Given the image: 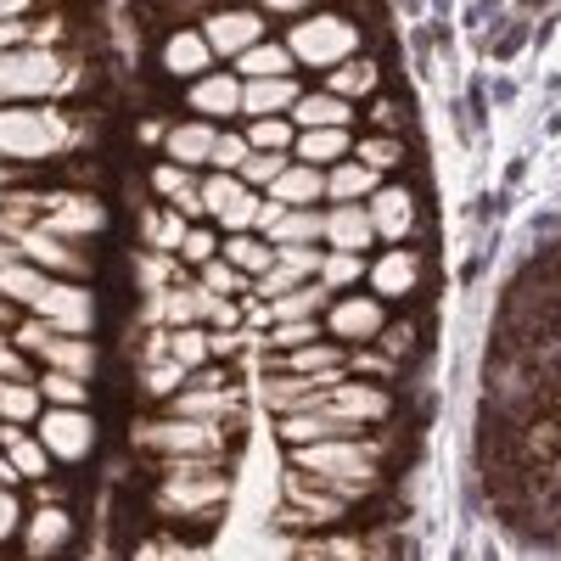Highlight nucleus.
I'll return each instance as SVG.
<instances>
[{"label":"nucleus","instance_id":"obj_59","mask_svg":"<svg viewBox=\"0 0 561 561\" xmlns=\"http://www.w3.org/2000/svg\"><path fill=\"white\" fill-rule=\"evenodd\" d=\"M208 354H237V332H214L208 337Z\"/></svg>","mask_w":561,"mask_h":561},{"label":"nucleus","instance_id":"obj_15","mask_svg":"<svg viewBox=\"0 0 561 561\" xmlns=\"http://www.w3.org/2000/svg\"><path fill=\"white\" fill-rule=\"evenodd\" d=\"M214 298H219V293H208L203 280H197V287H163V293L147 304V314H152V320H169V325H197V320H208Z\"/></svg>","mask_w":561,"mask_h":561},{"label":"nucleus","instance_id":"obj_56","mask_svg":"<svg viewBox=\"0 0 561 561\" xmlns=\"http://www.w3.org/2000/svg\"><path fill=\"white\" fill-rule=\"evenodd\" d=\"M18 39H28V28H23L18 18H0V57L18 51Z\"/></svg>","mask_w":561,"mask_h":561},{"label":"nucleus","instance_id":"obj_60","mask_svg":"<svg viewBox=\"0 0 561 561\" xmlns=\"http://www.w3.org/2000/svg\"><path fill=\"white\" fill-rule=\"evenodd\" d=\"M270 12H298V7H309V0H264Z\"/></svg>","mask_w":561,"mask_h":561},{"label":"nucleus","instance_id":"obj_20","mask_svg":"<svg viewBox=\"0 0 561 561\" xmlns=\"http://www.w3.org/2000/svg\"><path fill=\"white\" fill-rule=\"evenodd\" d=\"M325 242H332V248H354V253H365L370 242H377L370 208H365V203H337L332 214H325Z\"/></svg>","mask_w":561,"mask_h":561},{"label":"nucleus","instance_id":"obj_48","mask_svg":"<svg viewBox=\"0 0 561 561\" xmlns=\"http://www.w3.org/2000/svg\"><path fill=\"white\" fill-rule=\"evenodd\" d=\"M248 152H253V140L248 135H214V169H242L248 163Z\"/></svg>","mask_w":561,"mask_h":561},{"label":"nucleus","instance_id":"obj_35","mask_svg":"<svg viewBox=\"0 0 561 561\" xmlns=\"http://www.w3.org/2000/svg\"><path fill=\"white\" fill-rule=\"evenodd\" d=\"M230 264H237L242 275H264L270 264H275V248L270 242H259V237H248V230H230V242L219 248Z\"/></svg>","mask_w":561,"mask_h":561},{"label":"nucleus","instance_id":"obj_4","mask_svg":"<svg viewBox=\"0 0 561 561\" xmlns=\"http://www.w3.org/2000/svg\"><path fill=\"white\" fill-rule=\"evenodd\" d=\"M135 444L152 449V455H169V460H219L225 433H219V421L169 415V421H140V427H135Z\"/></svg>","mask_w":561,"mask_h":561},{"label":"nucleus","instance_id":"obj_37","mask_svg":"<svg viewBox=\"0 0 561 561\" xmlns=\"http://www.w3.org/2000/svg\"><path fill=\"white\" fill-rule=\"evenodd\" d=\"M287 370H304V377H337V370H343V348H325L314 337L304 348H287Z\"/></svg>","mask_w":561,"mask_h":561},{"label":"nucleus","instance_id":"obj_53","mask_svg":"<svg viewBox=\"0 0 561 561\" xmlns=\"http://www.w3.org/2000/svg\"><path fill=\"white\" fill-rule=\"evenodd\" d=\"M253 219H259V197H253V192H242L237 203H230V208L219 214V225H225V230H253Z\"/></svg>","mask_w":561,"mask_h":561},{"label":"nucleus","instance_id":"obj_3","mask_svg":"<svg viewBox=\"0 0 561 561\" xmlns=\"http://www.w3.org/2000/svg\"><path fill=\"white\" fill-rule=\"evenodd\" d=\"M68 147V118L57 113H39V107H0V158H18V163H39V158H57Z\"/></svg>","mask_w":561,"mask_h":561},{"label":"nucleus","instance_id":"obj_17","mask_svg":"<svg viewBox=\"0 0 561 561\" xmlns=\"http://www.w3.org/2000/svg\"><path fill=\"white\" fill-rule=\"evenodd\" d=\"M18 248H23V259H34L39 270H57V275H84V270H90V259L73 253L57 230H23Z\"/></svg>","mask_w":561,"mask_h":561},{"label":"nucleus","instance_id":"obj_23","mask_svg":"<svg viewBox=\"0 0 561 561\" xmlns=\"http://www.w3.org/2000/svg\"><path fill=\"white\" fill-rule=\"evenodd\" d=\"M174 415H197V421H230V415H242V404H237V393H225L219 382H197V393L185 388V393H174Z\"/></svg>","mask_w":561,"mask_h":561},{"label":"nucleus","instance_id":"obj_29","mask_svg":"<svg viewBox=\"0 0 561 561\" xmlns=\"http://www.w3.org/2000/svg\"><path fill=\"white\" fill-rule=\"evenodd\" d=\"M377 192V169H365V163H332L325 169V197L332 203H359Z\"/></svg>","mask_w":561,"mask_h":561},{"label":"nucleus","instance_id":"obj_9","mask_svg":"<svg viewBox=\"0 0 561 561\" xmlns=\"http://www.w3.org/2000/svg\"><path fill=\"white\" fill-rule=\"evenodd\" d=\"M39 438L57 460H84L90 444H96V427H90V415L79 404H51L39 415Z\"/></svg>","mask_w":561,"mask_h":561},{"label":"nucleus","instance_id":"obj_54","mask_svg":"<svg viewBox=\"0 0 561 561\" xmlns=\"http://www.w3.org/2000/svg\"><path fill=\"white\" fill-rule=\"evenodd\" d=\"M208 325H214V332H237V325H242V304L237 298H214Z\"/></svg>","mask_w":561,"mask_h":561},{"label":"nucleus","instance_id":"obj_1","mask_svg":"<svg viewBox=\"0 0 561 561\" xmlns=\"http://www.w3.org/2000/svg\"><path fill=\"white\" fill-rule=\"evenodd\" d=\"M0 293H7L12 304H28L34 314L62 325V332H90V325H96V298H90L84 287H68V280H51L34 259L0 270Z\"/></svg>","mask_w":561,"mask_h":561},{"label":"nucleus","instance_id":"obj_46","mask_svg":"<svg viewBox=\"0 0 561 561\" xmlns=\"http://www.w3.org/2000/svg\"><path fill=\"white\" fill-rule=\"evenodd\" d=\"M203 287H208V293H219V298H237V293H242V270L230 264L225 253H214V259L203 264Z\"/></svg>","mask_w":561,"mask_h":561},{"label":"nucleus","instance_id":"obj_16","mask_svg":"<svg viewBox=\"0 0 561 561\" xmlns=\"http://www.w3.org/2000/svg\"><path fill=\"white\" fill-rule=\"evenodd\" d=\"M208 45H214V57H242L248 45H259V34H264V18H253V12H219V18H208Z\"/></svg>","mask_w":561,"mask_h":561},{"label":"nucleus","instance_id":"obj_12","mask_svg":"<svg viewBox=\"0 0 561 561\" xmlns=\"http://www.w3.org/2000/svg\"><path fill=\"white\" fill-rule=\"evenodd\" d=\"M280 489H287V500L298 505V517H293V523H332V517H343V505H348L332 483L314 489L309 472H287V478H280Z\"/></svg>","mask_w":561,"mask_h":561},{"label":"nucleus","instance_id":"obj_34","mask_svg":"<svg viewBox=\"0 0 561 561\" xmlns=\"http://www.w3.org/2000/svg\"><path fill=\"white\" fill-rule=\"evenodd\" d=\"M7 455H12V466L23 478H45V466H51V449H45V438H23L18 433V421H7Z\"/></svg>","mask_w":561,"mask_h":561},{"label":"nucleus","instance_id":"obj_58","mask_svg":"<svg viewBox=\"0 0 561 561\" xmlns=\"http://www.w3.org/2000/svg\"><path fill=\"white\" fill-rule=\"evenodd\" d=\"M0 377H12V382H23V354H12V348H0Z\"/></svg>","mask_w":561,"mask_h":561},{"label":"nucleus","instance_id":"obj_11","mask_svg":"<svg viewBox=\"0 0 561 561\" xmlns=\"http://www.w3.org/2000/svg\"><path fill=\"white\" fill-rule=\"evenodd\" d=\"M39 208H45V230H57V237H90V230H102V225H107L102 203L73 197V192L39 197Z\"/></svg>","mask_w":561,"mask_h":561},{"label":"nucleus","instance_id":"obj_57","mask_svg":"<svg viewBox=\"0 0 561 561\" xmlns=\"http://www.w3.org/2000/svg\"><path fill=\"white\" fill-rule=\"evenodd\" d=\"M140 280H147V287H158V280H169V259H140Z\"/></svg>","mask_w":561,"mask_h":561},{"label":"nucleus","instance_id":"obj_25","mask_svg":"<svg viewBox=\"0 0 561 561\" xmlns=\"http://www.w3.org/2000/svg\"><path fill=\"white\" fill-rule=\"evenodd\" d=\"M415 280H421V264H415V253H388V259H377V270H370V287H377V298H404V293H415Z\"/></svg>","mask_w":561,"mask_h":561},{"label":"nucleus","instance_id":"obj_30","mask_svg":"<svg viewBox=\"0 0 561 561\" xmlns=\"http://www.w3.org/2000/svg\"><path fill=\"white\" fill-rule=\"evenodd\" d=\"M320 304H332V287L314 275V280H298V287H287V293H275L270 298V309H275V320H298V314H320Z\"/></svg>","mask_w":561,"mask_h":561},{"label":"nucleus","instance_id":"obj_32","mask_svg":"<svg viewBox=\"0 0 561 561\" xmlns=\"http://www.w3.org/2000/svg\"><path fill=\"white\" fill-rule=\"evenodd\" d=\"M293 124H304V129L348 124V96H337V90H320V96H298V102H293Z\"/></svg>","mask_w":561,"mask_h":561},{"label":"nucleus","instance_id":"obj_62","mask_svg":"<svg viewBox=\"0 0 561 561\" xmlns=\"http://www.w3.org/2000/svg\"><path fill=\"white\" fill-rule=\"evenodd\" d=\"M23 7H28V0H0V18H18Z\"/></svg>","mask_w":561,"mask_h":561},{"label":"nucleus","instance_id":"obj_8","mask_svg":"<svg viewBox=\"0 0 561 561\" xmlns=\"http://www.w3.org/2000/svg\"><path fill=\"white\" fill-rule=\"evenodd\" d=\"M18 348H34L51 370H73V377H90V370H96V348L84 343V332H62V325H51L45 314L18 332Z\"/></svg>","mask_w":561,"mask_h":561},{"label":"nucleus","instance_id":"obj_13","mask_svg":"<svg viewBox=\"0 0 561 561\" xmlns=\"http://www.w3.org/2000/svg\"><path fill=\"white\" fill-rule=\"evenodd\" d=\"M325 332H332L337 343H370L382 332V304L370 298H337L332 314H325Z\"/></svg>","mask_w":561,"mask_h":561},{"label":"nucleus","instance_id":"obj_52","mask_svg":"<svg viewBox=\"0 0 561 561\" xmlns=\"http://www.w3.org/2000/svg\"><path fill=\"white\" fill-rule=\"evenodd\" d=\"M359 163H365V169H377V174L393 169V163H399V140H388V135L365 140V147H359Z\"/></svg>","mask_w":561,"mask_h":561},{"label":"nucleus","instance_id":"obj_10","mask_svg":"<svg viewBox=\"0 0 561 561\" xmlns=\"http://www.w3.org/2000/svg\"><path fill=\"white\" fill-rule=\"evenodd\" d=\"M337 377H304V370H287V377H270L264 382V404L275 415H293V410H320L325 393H332Z\"/></svg>","mask_w":561,"mask_h":561},{"label":"nucleus","instance_id":"obj_45","mask_svg":"<svg viewBox=\"0 0 561 561\" xmlns=\"http://www.w3.org/2000/svg\"><path fill=\"white\" fill-rule=\"evenodd\" d=\"M169 354H174L185 370H197V365L208 359V337L197 332V325H174V332H169Z\"/></svg>","mask_w":561,"mask_h":561},{"label":"nucleus","instance_id":"obj_27","mask_svg":"<svg viewBox=\"0 0 561 561\" xmlns=\"http://www.w3.org/2000/svg\"><path fill=\"white\" fill-rule=\"evenodd\" d=\"M325 192V174L314 169V163H304V169H280L275 180H270V197L275 203H287V208H304V203H314Z\"/></svg>","mask_w":561,"mask_h":561},{"label":"nucleus","instance_id":"obj_24","mask_svg":"<svg viewBox=\"0 0 561 561\" xmlns=\"http://www.w3.org/2000/svg\"><path fill=\"white\" fill-rule=\"evenodd\" d=\"M293 102H298V84H293L287 73H275V79H248V84H242V107H248L253 118L287 113Z\"/></svg>","mask_w":561,"mask_h":561},{"label":"nucleus","instance_id":"obj_41","mask_svg":"<svg viewBox=\"0 0 561 561\" xmlns=\"http://www.w3.org/2000/svg\"><path fill=\"white\" fill-rule=\"evenodd\" d=\"M325 90H337V96H365V90H377V62H337Z\"/></svg>","mask_w":561,"mask_h":561},{"label":"nucleus","instance_id":"obj_42","mask_svg":"<svg viewBox=\"0 0 561 561\" xmlns=\"http://www.w3.org/2000/svg\"><path fill=\"white\" fill-rule=\"evenodd\" d=\"M185 377H192V370H185V365H180L174 354H163V359H147V370H140V388L163 399V393H174V388H180Z\"/></svg>","mask_w":561,"mask_h":561},{"label":"nucleus","instance_id":"obj_7","mask_svg":"<svg viewBox=\"0 0 561 561\" xmlns=\"http://www.w3.org/2000/svg\"><path fill=\"white\" fill-rule=\"evenodd\" d=\"M354 45H359L354 23H348V18H332V12L309 18V23H298V28L287 34V51H293L298 62H309V68H337V62H348Z\"/></svg>","mask_w":561,"mask_h":561},{"label":"nucleus","instance_id":"obj_38","mask_svg":"<svg viewBox=\"0 0 561 561\" xmlns=\"http://www.w3.org/2000/svg\"><path fill=\"white\" fill-rule=\"evenodd\" d=\"M197 192H203V214H208V219H219L230 203H237V197L248 192V180H242V174H230V169H214V174L197 185Z\"/></svg>","mask_w":561,"mask_h":561},{"label":"nucleus","instance_id":"obj_19","mask_svg":"<svg viewBox=\"0 0 561 561\" xmlns=\"http://www.w3.org/2000/svg\"><path fill=\"white\" fill-rule=\"evenodd\" d=\"M325 404H332L337 415H348V421H359V427H365V421H382L393 410V399L382 388H370V382H332Z\"/></svg>","mask_w":561,"mask_h":561},{"label":"nucleus","instance_id":"obj_18","mask_svg":"<svg viewBox=\"0 0 561 561\" xmlns=\"http://www.w3.org/2000/svg\"><path fill=\"white\" fill-rule=\"evenodd\" d=\"M370 225H377V237L388 242H404L410 225H415V197L404 192V185H388V192H370Z\"/></svg>","mask_w":561,"mask_h":561},{"label":"nucleus","instance_id":"obj_14","mask_svg":"<svg viewBox=\"0 0 561 561\" xmlns=\"http://www.w3.org/2000/svg\"><path fill=\"white\" fill-rule=\"evenodd\" d=\"M343 433H359V421L337 415L332 404H320V410H293V415H280V438H287V444H314V438H343Z\"/></svg>","mask_w":561,"mask_h":561},{"label":"nucleus","instance_id":"obj_51","mask_svg":"<svg viewBox=\"0 0 561 561\" xmlns=\"http://www.w3.org/2000/svg\"><path fill=\"white\" fill-rule=\"evenodd\" d=\"M214 253H219V237H214V230H203V225L185 230V242H180V259H185V264H208Z\"/></svg>","mask_w":561,"mask_h":561},{"label":"nucleus","instance_id":"obj_49","mask_svg":"<svg viewBox=\"0 0 561 561\" xmlns=\"http://www.w3.org/2000/svg\"><path fill=\"white\" fill-rule=\"evenodd\" d=\"M185 230H192V225H185V214L174 208V214H152L147 219V237L158 242V248H180L185 242Z\"/></svg>","mask_w":561,"mask_h":561},{"label":"nucleus","instance_id":"obj_5","mask_svg":"<svg viewBox=\"0 0 561 561\" xmlns=\"http://www.w3.org/2000/svg\"><path fill=\"white\" fill-rule=\"evenodd\" d=\"M214 460H169V478L158 489V505L169 517H208L225 505V478L208 472Z\"/></svg>","mask_w":561,"mask_h":561},{"label":"nucleus","instance_id":"obj_50","mask_svg":"<svg viewBox=\"0 0 561 561\" xmlns=\"http://www.w3.org/2000/svg\"><path fill=\"white\" fill-rule=\"evenodd\" d=\"M280 169H287V152H248V163H242V180H248V185H270Z\"/></svg>","mask_w":561,"mask_h":561},{"label":"nucleus","instance_id":"obj_33","mask_svg":"<svg viewBox=\"0 0 561 561\" xmlns=\"http://www.w3.org/2000/svg\"><path fill=\"white\" fill-rule=\"evenodd\" d=\"M298 152H304V163H343V152H348V129L343 124H325V129H304L298 135Z\"/></svg>","mask_w":561,"mask_h":561},{"label":"nucleus","instance_id":"obj_2","mask_svg":"<svg viewBox=\"0 0 561 561\" xmlns=\"http://www.w3.org/2000/svg\"><path fill=\"white\" fill-rule=\"evenodd\" d=\"M298 455V472L320 478V483H332L343 500L354 494H370V483H377V466H370V444H359L354 433L343 438H314V444H293Z\"/></svg>","mask_w":561,"mask_h":561},{"label":"nucleus","instance_id":"obj_21","mask_svg":"<svg viewBox=\"0 0 561 561\" xmlns=\"http://www.w3.org/2000/svg\"><path fill=\"white\" fill-rule=\"evenodd\" d=\"M242 107V73H208L192 84V113L203 118H237Z\"/></svg>","mask_w":561,"mask_h":561},{"label":"nucleus","instance_id":"obj_39","mask_svg":"<svg viewBox=\"0 0 561 561\" xmlns=\"http://www.w3.org/2000/svg\"><path fill=\"white\" fill-rule=\"evenodd\" d=\"M248 140H253V152H287L293 140H298V124L280 118V113H264V118L248 129Z\"/></svg>","mask_w":561,"mask_h":561},{"label":"nucleus","instance_id":"obj_61","mask_svg":"<svg viewBox=\"0 0 561 561\" xmlns=\"http://www.w3.org/2000/svg\"><path fill=\"white\" fill-rule=\"evenodd\" d=\"M169 354V337H147V359H163Z\"/></svg>","mask_w":561,"mask_h":561},{"label":"nucleus","instance_id":"obj_44","mask_svg":"<svg viewBox=\"0 0 561 561\" xmlns=\"http://www.w3.org/2000/svg\"><path fill=\"white\" fill-rule=\"evenodd\" d=\"M314 337H320V320L314 314H298V320H275V332H270L264 348H304Z\"/></svg>","mask_w":561,"mask_h":561},{"label":"nucleus","instance_id":"obj_31","mask_svg":"<svg viewBox=\"0 0 561 561\" xmlns=\"http://www.w3.org/2000/svg\"><path fill=\"white\" fill-rule=\"evenodd\" d=\"M68 511H57L51 500H45V511L28 523V534H23V545H28V556H51V550H62L68 545Z\"/></svg>","mask_w":561,"mask_h":561},{"label":"nucleus","instance_id":"obj_26","mask_svg":"<svg viewBox=\"0 0 561 561\" xmlns=\"http://www.w3.org/2000/svg\"><path fill=\"white\" fill-rule=\"evenodd\" d=\"M214 124H174L163 140H169V158L174 163H185V169H197V163H208L214 158Z\"/></svg>","mask_w":561,"mask_h":561},{"label":"nucleus","instance_id":"obj_55","mask_svg":"<svg viewBox=\"0 0 561 561\" xmlns=\"http://www.w3.org/2000/svg\"><path fill=\"white\" fill-rule=\"evenodd\" d=\"M18 523H23L18 494H12V489H0V539H12V534H18Z\"/></svg>","mask_w":561,"mask_h":561},{"label":"nucleus","instance_id":"obj_28","mask_svg":"<svg viewBox=\"0 0 561 561\" xmlns=\"http://www.w3.org/2000/svg\"><path fill=\"white\" fill-rule=\"evenodd\" d=\"M152 185H158V192L185 214V219H197L203 214V192H197V185H192V174H185V163H163V169H152Z\"/></svg>","mask_w":561,"mask_h":561},{"label":"nucleus","instance_id":"obj_36","mask_svg":"<svg viewBox=\"0 0 561 561\" xmlns=\"http://www.w3.org/2000/svg\"><path fill=\"white\" fill-rule=\"evenodd\" d=\"M293 68V51H287V45H248V51L237 57V73L242 79H275V73H287Z\"/></svg>","mask_w":561,"mask_h":561},{"label":"nucleus","instance_id":"obj_6","mask_svg":"<svg viewBox=\"0 0 561 561\" xmlns=\"http://www.w3.org/2000/svg\"><path fill=\"white\" fill-rule=\"evenodd\" d=\"M57 90H68L57 51L34 45V51H7L0 57V102H34V96H57Z\"/></svg>","mask_w":561,"mask_h":561},{"label":"nucleus","instance_id":"obj_47","mask_svg":"<svg viewBox=\"0 0 561 561\" xmlns=\"http://www.w3.org/2000/svg\"><path fill=\"white\" fill-rule=\"evenodd\" d=\"M39 399H51V404H84V377H73V370H51V377L39 382Z\"/></svg>","mask_w":561,"mask_h":561},{"label":"nucleus","instance_id":"obj_43","mask_svg":"<svg viewBox=\"0 0 561 561\" xmlns=\"http://www.w3.org/2000/svg\"><path fill=\"white\" fill-rule=\"evenodd\" d=\"M0 415H7V421H34V415H39V388H28V382H0Z\"/></svg>","mask_w":561,"mask_h":561},{"label":"nucleus","instance_id":"obj_22","mask_svg":"<svg viewBox=\"0 0 561 561\" xmlns=\"http://www.w3.org/2000/svg\"><path fill=\"white\" fill-rule=\"evenodd\" d=\"M208 57H214L208 34H192V28L169 34V45H163V68H169L174 79H197V73L208 68Z\"/></svg>","mask_w":561,"mask_h":561},{"label":"nucleus","instance_id":"obj_40","mask_svg":"<svg viewBox=\"0 0 561 561\" xmlns=\"http://www.w3.org/2000/svg\"><path fill=\"white\" fill-rule=\"evenodd\" d=\"M359 275H365V259H359L354 248H332V253L320 259V280H325V287H332V293L354 287Z\"/></svg>","mask_w":561,"mask_h":561}]
</instances>
